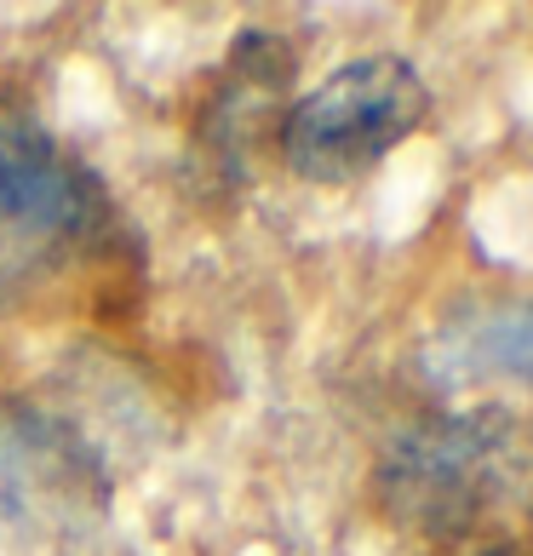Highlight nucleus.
<instances>
[{"instance_id": "nucleus-1", "label": "nucleus", "mask_w": 533, "mask_h": 556, "mask_svg": "<svg viewBox=\"0 0 533 556\" xmlns=\"http://www.w3.org/2000/svg\"><path fill=\"white\" fill-rule=\"evenodd\" d=\"M430 121L424 75L396 52H367L316 80L281 115V155L304 184H356Z\"/></svg>"}, {"instance_id": "nucleus-2", "label": "nucleus", "mask_w": 533, "mask_h": 556, "mask_svg": "<svg viewBox=\"0 0 533 556\" xmlns=\"http://www.w3.org/2000/svg\"><path fill=\"white\" fill-rule=\"evenodd\" d=\"M510 419L499 407L482 414H419L379 453V493L396 522L419 533H459L482 517L505 482Z\"/></svg>"}, {"instance_id": "nucleus-3", "label": "nucleus", "mask_w": 533, "mask_h": 556, "mask_svg": "<svg viewBox=\"0 0 533 556\" xmlns=\"http://www.w3.org/2000/svg\"><path fill=\"white\" fill-rule=\"evenodd\" d=\"M0 224L47 247H80L110 224L104 184L58 150L40 110L12 87H0Z\"/></svg>"}, {"instance_id": "nucleus-4", "label": "nucleus", "mask_w": 533, "mask_h": 556, "mask_svg": "<svg viewBox=\"0 0 533 556\" xmlns=\"http://www.w3.org/2000/svg\"><path fill=\"white\" fill-rule=\"evenodd\" d=\"M424 374L442 390L487 384V379H533V299L470 304L424 344Z\"/></svg>"}]
</instances>
